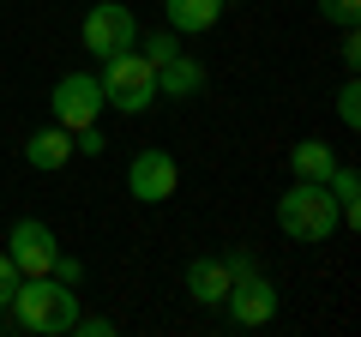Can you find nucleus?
<instances>
[{"mask_svg": "<svg viewBox=\"0 0 361 337\" xmlns=\"http://www.w3.org/2000/svg\"><path fill=\"white\" fill-rule=\"evenodd\" d=\"M78 319V289L61 283V277H18L13 289V325L18 331H37V337H61L73 331Z\"/></svg>", "mask_w": 361, "mask_h": 337, "instance_id": "nucleus-1", "label": "nucleus"}, {"mask_svg": "<svg viewBox=\"0 0 361 337\" xmlns=\"http://www.w3.org/2000/svg\"><path fill=\"white\" fill-rule=\"evenodd\" d=\"M277 229H283L289 241H301V247L331 241V235L343 229L331 187H325V181H295V187H283V193H277Z\"/></svg>", "mask_w": 361, "mask_h": 337, "instance_id": "nucleus-2", "label": "nucleus"}, {"mask_svg": "<svg viewBox=\"0 0 361 337\" xmlns=\"http://www.w3.org/2000/svg\"><path fill=\"white\" fill-rule=\"evenodd\" d=\"M97 85H103V109H121V115H145L157 103V66L145 54H133V49L109 54Z\"/></svg>", "mask_w": 361, "mask_h": 337, "instance_id": "nucleus-3", "label": "nucleus"}, {"mask_svg": "<svg viewBox=\"0 0 361 337\" xmlns=\"http://www.w3.org/2000/svg\"><path fill=\"white\" fill-rule=\"evenodd\" d=\"M85 49L97 54V61H109V54H121V49H139V18H133V6L97 0L85 13Z\"/></svg>", "mask_w": 361, "mask_h": 337, "instance_id": "nucleus-4", "label": "nucleus"}, {"mask_svg": "<svg viewBox=\"0 0 361 337\" xmlns=\"http://www.w3.org/2000/svg\"><path fill=\"white\" fill-rule=\"evenodd\" d=\"M49 109H54V127H66V133L97 127V115H103V85H97V73H66L54 85Z\"/></svg>", "mask_w": 361, "mask_h": 337, "instance_id": "nucleus-5", "label": "nucleus"}, {"mask_svg": "<svg viewBox=\"0 0 361 337\" xmlns=\"http://www.w3.org/2000/svg\"><path fill=\"white\" fill-rule=\"evenodd\" d=\"M54 253H61V241H54V229L42 217H18L13 235H6V259L18 265V277H49L54 271Z\"/></svg>", "mask_w": 361, "mask_h": 337, "instance_id": "nucleus-6", "label": "nucleus"}, {"mask_svg": "<svg viewBox=\"0 0 361 337\" xmlns=\"http://www.w3.org/2000/svg\"><path fill=\"white\" fill-rule=\"evenodd\" d=\"M127 193L139 199V205H163V199H175L180 193V163L169 151H139L133 157V168H127Z\"/></svg>", "mask_w": 361, "mask_h": 337, "instance_id": "nucleus-7", "label": "nucleus"}, {"mask_svg": "<svg viewBox=\"0 0 361 337\" xmlns=\"http://www.w3.org/2000/svg\"><path fill=\"white\" fill-rule=\"evenodd\" d=\"M223 307H229V319L241 325V331H259V325L277 319V283H271L265 271H247V277H235V283H229Z\"/></svg>", "mask_w": 361, "mask_h": 337, "instance_id": "nucleus-8", "label": "nucleus"}, {"mask_svg": "<svg viewBox=\"0 0 361 337\" xmlns=\"http://www.w3.org/2000/svg\"><path fill=\"white\" fill-rule=\"evenodd\" d=\"M199 91H205V66H199L193 54H175V61L157 66V97H169V103H193Z\"/></svg>", "mask_w": 361, "mask_h": 337, "instance_id": "nucleus-9", "label": "nucleus"}, {"mask_svg": "<svg viewBox=\"0 0 361 337\" xmlns=\"http://www.w3.org/2000/svg\"><path fill=\"white\" fill-rule=\"evenodd\" d=\"M187 295L199 301V307H223V295H229V265L223 259H187Z\"/></svg>", "mask_w": 361, "mask_h": 337, "instance_id": "nucleus-10", "label": "nucleus"}, {"mask_svg": "<svg viewBox=\"0 0 361 337\" xmlns=\"http://www.w3.org/2000/svg\"><path fill=\"white\" fill-rule=\"evenodd\" d=\"M163 18L175 37H205L223 18V0H163Z\"/></svg>", "mask_w": 361, "mask_h": 337, "instance_id": "nucleus-11", "label": "nucleus"}, {"mask_svg": "<svg viewBox=\"0 0 361 337\" xmlns=\"http://www.w3.org/2000/svg\"><path fill=\"white\" fill-rule=\"evenodd\" d=\"M25 163L42 168V175L66 168V163H73V133H66V127H42V133H30V139H25Z\"/></svg>", "mask_w": 361, "mask_h": 337, "instance_id": "nucleus-12", "label": "nucleus"}, {"mask_svg": "<svg viewBox=\"0 0 361 337\" xmlns=\"http://www.w3.org/2000/svg\"><path fill=\"white\" fill-rule=\"evenodd\" d=\"M289 168H295V181H331L337 151H331L325 139H301L295 151H289Z\"/></svg>", "mask_w": 361, "mask_h": 337, "instance_id": "nucleus-13", "label": "nucleus"}, {"mask_svg": "<svg viewBox=\"0 0 361 337\" xmlns=\"http://www.w3.org/2000/svg\"><path fill=\"white\" fill-rule=\"evenodd\" d=\"M325 187H331V199H337V217H343L349 229H355V223H361V175H355L349 163H337Z\"/></svg>", "mask_w": 361, "mask_h": 337, "instance_id": "nucleus-14", "label": "nucleus"}, {"mask_svg": "<svg viewBox=\"0 0 361 337\" xmlns=\"http://www.w3.org/2000/svg\"><path fill=\"white\" fill-rule=\"evenodd\" d=\"M139 49H145V61H151V66H163V61H175V54H180V37H175V30H157V37H139Z\"/></svg>", "mask_w": 361, "mask_h": 337, "instance_id": "nucleus-15", "label": "nucleus"}, {"mask_svg": "<svg viewBox=\"0 0 361 337\" xmlns=\"http://www.w3.org/2000/svg\"><path fill=\"white\" fill-rule=\"evenodd\" d=\"M337 121H343V127H361V85H355V73H349L343 91H337Z\"/></svg>", "mask_w": 361, "mask_h": 337, "instance_id": "nucleus-16", "label": "nucleus"}, {"mask_svg": "<svg viewBox=\"0 0 361 337\" xmlns=\"http://www.w3.org/2000/svg\"><path fill=\"white\" fill-rule=\"evenodd\" d=\"M319 13L331 18V25H343V30H349V25L361 18V0H319Z\"/></svg>", "mask_w": 361, "mask_h": 337, "instance_id": "nucleus-17", "label": "nucleus"}, {"mask_svg": "<svg viewBox=\"0 0 361 337\" xmlns=\"http://www.w3.org/2000/svg\"><path fill=\"white\" fill-rule=\"evenodd\" d=\"M49 277H61V283L78 289V283H85V259H73V253H54V271H49Z\"/></svg>", "mask_w": 361, "mask_h": 337, "instance_id": "nucleus-18", "label": "nucleus"}, {"mask_svg": "<svg viewBox=\"0 0 361 337\" xmlns=\"http://www.w3.org/2000/svg\"><path fill=\"white\" fill-rule=\"evenodd\" d=\"M73 151H85V157H103V151H109L103 127H78V133H73Z\"/></svg>", "mask_w": 361, "mask_h": 337, "instance_id": "nucleus-19", "label": "nucleus"}, {"mask_svg": "<svg viewBox=\"0 0 361 337\" xmlns=\"http://www.w3.org/2000/svg\"><path fill=\"white\" fill-rule=\"evenodd\" d=\"M73 331H85V337H115V319H103V313H78Z\"/></svg>", "mask_w": 361, "mask_h": 337, "instance_id": "nucleus-20", "label": "nucleus"}, {"mask_svg": "<svg viewBox=\"0 0 361 337\" xmlns=\"http://www.w3.org/2000/svg\"><path fill=\"white\" fill-rule=\"evenodd\" d=\"M337 61H343L349 73L361 66V37H355V25H349V30H343V42H337Z\"/></svg>", "mask_w": 361, "mask_h": 337, "instance_id": "nucleus-21", "label": "nucleus"}, {"mask_svg": "<svg viewBox=\"0 0 361 337\" xmlns=\"http://www.w3.org/2000/svg\"><path fill=\"white\" fill-rule=\"evenodd\" d=\"M13 289H18V265L0 253V307H13Z\"/></svg>", "mask_w": 361, "mask_h": 337, "instance_id": "nucleus-22", "label": "nucleus"}, {"mask_svg": "<svg viewBox=\"0 0 361 337\" xmlns=\"http://www.w3.org/2000/svg\"><path fill=\"white\" fill-rule=\"evenodd\" d=\"M223 6H235V0H223Z\"/></svg>", "mask_w": 361, "mask_h": 337, "instance_id": "nucleus-23", "label": "nucleus"}]
</instances>
